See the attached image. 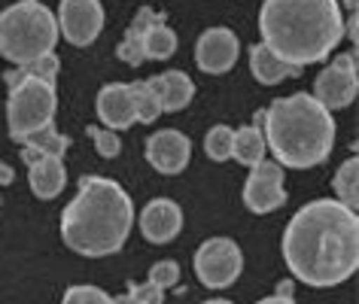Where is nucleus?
<instances>
[{"instance_id":"f257e3e1","label":"nucleus","mask_w":359,"mask_h":304,"mask_svg":"<svg viewBox=\"0 0 359 304\" xmlns=\"http://www.w3.org/2000/svg\"><path fill=\"white\" fill-rule=\"evenodd\" d=\"M283 258L295 280L338 286L359 268V219L344 204L320 198L295 213L283 235Z\"/></svg>"},{"instance_id":"f03ea898","label":"nucleus","mask_w":359,"mask_h":304,"mask_svg":"<svg viewBox=\"0 0 359 304\" xmlns=\"http://www.w3.org/2000/svg\"><path fill=\"white\" fill-rule=\"evenodd\" d=\"M265 46L292 67L317 64L344 37L338 0H265L259 13Z\"/></svg>"},{"instance_id":"7ed1b4c3","label":"nucleus","mask_w":359,"mask_h":304,"mask_svg":"<svg viewBox=\"0 0 359 304\" xmlns=\"http://www.w3.org/2000/svg\"><path fill=\"white\" fill-rule=\"evenodd\" d=\"M134 204L116 180L83 177L79 195L61 213V237L74 253L110 256L119 253L131 235Z\"/></svg>"},{"instance_id":"20e7f679","label":"nucleus","mask_w":359,"mask_h":304,"mask_svg":"<svg viewBox=\"0 0 359 304\" xmlns=\"http://www.w3.org/2000/svg\"><path fill=\"white\" fill-rule=\"evenodd\" d=\"M265 125V149L274 152V162L286 167H313L326 162L335 143V122L313 95L280 97L259 113Z\"/></svg>"},{"instance_id":"39448f33","label":"nucleus","mask_w":359,"mask_h":304,"mask_svg":"<svg viewBox=\"0 0 359 304\" xmlns=\"http://www.w3.org/2000/svg\"><path fill=\"white\" fill-rule=\"evenodd\" d=\"M58 43V22L40 0H19L0 13V55L13 64H34L52 55Z\"/></svg>"},{"instance_id":"423d86ee","label":"nucleus","mask_w":359,"mask_h":304,"mask_svg":"<svg viewBox=\"0 0 359 304\" xmlns=\"http://www.w3.org/2000/svg\"><path fill=\"white\" fill-rule=\"evenodd\" d=\"M10 85V101H6V122H10V137L25 143L34 134L52 128L55 119V85L43 83L34 76H13L6 74Z\"/></svg>"},{"instance_id":"0eeeda50","label":"nucleus","mask_w":359,"mask_h":304,"mask_svg":"<svg viewBox=\"0 0 359 304\" xmlns=\"http://www.w3.org/2000/svg\"><path fill=\"white\" fill-rule=\"evenodd\" d=\"M241 268H244V256H241V247L231 237H210L195 253V277L208 289L231 286L238 280Z\"/></svg>"},{"instance_id":"6e6552de","label":"nucleus","mask_w":359,"mask_h":304,"mask_svg":"<svg viewBox=\"0 0 359 304\" xmlns=\"http://www.w3.org/2000/svg\"><path fill=\"white\" fill-rule=\"evenodd\" d=\"M356 88H359L356 55H338L317 76V83H313V97H317L326 110H341V106L353 104Z\"/></svg>"},{"instance_id":"1a4fd4ad","label":"nucleus","mask_w":359,"mask_h":304,"mask_svg":"<svg viewBox=\"0 0 359 304\" xmlns=\"http://www.w3.org/2000/svg\"><path fill=\"white\" fill-rule=\"evenodd\" d=\"M61 34L74 43V46H88L97 40L104 28V6L101 0H61L58 10Z\"/></svg>"},{"instance_id":"9d476101","label":"nucleus","mask_w":359,"mask_h":304,"mask_svg":"<svg viewBox=\"0 0 359 304\" xmlns=\"http://www.w3.org/2000/svg\"><path fill=\"white\" fill-rule=\"evenodd\" d=\"M283 201V167L277 162H259L244 183V204L253 213H271Z\"/></svg>"},{"instance_id":"9b49d317","label":"nucleus","mask_w":359,"mask_h":304,"mask_svg":"<svg viewBox=\"0 0 359 304\" xmlns=\"http://www.w3.org/2000/svg\"><path fill=\"white\" fill-rule=\"evenodd\" d=\"M238 52H241V46H238L235 31L210 28L195 43V64H198L204 74H226V70L235 67Z\"/></svg>"},{"instance_id":"f8f14e48","label":"nucleus","mask_w":359,"mask_h":304,"mask_svg":"<svg viewBox=\"0 0 359 304\" xmlns=\"http://www.w3.org/2000/svg\"><path fill=\"white\" fill-rule=\"evenodd\" d=\"M189 156H192L189 137L174 131V128L156 131L147 140V162L156 167L158 174H180L186 165H189Z\"/></svg>"},{"instance_id":"ddd939ff","label":"nucleus","mask_w":359,"mask_h":304,"mask_svg":"<svg viewBox=\"0 0 359 304\" xmlns=\"http://www.w3.org/2000/svg\"><path fill=\"white\" fill-rule=\"evenodd\" d=\"M22 158H25V165H28V183L37 198L49 201L65 189L67 174H65V162H61V158L43 156V152L31 149V146H22Z\"/></svg>"},{"instance_id":"4468645a","label":"nucleus","mask_w":359,"mask_h":304,"mask_svg":"<svg viewBox=\"0 0 359 304\" xmlns=\"http://www.w3.org/2000/svg\"><path fill=\"white\" fill-rule=\"evenodd\" d=\"M180 228H183V210L170 198L149 201L140 213V231L152 244H168V240H174L180 235Z\"/></svg>"},{"instance_id":"2eb2a0df","label":"nucleus","mask_w":359,"mask_h":304,"mask_svg":"<svg viewBox=\"0 0 359 304\" xmlns=\"http://www.w3.org/2000/svg\"><path fill=\"white\" fill-rule=\"evenodd\" d=\"M97 116L107 128H128L131 122H137L134 116V97L131 88L125 83H110L97 92Z\"/></svg>"},{"instance_id":"dca6fc26","label":"nucleus","mask_w":359,"mask_h":304,"mask_svg":"<svg viewBox=\"0 0 359 304\" xmlns=\"http://www.w3.org/2000/svg\"><path fill=\"white\" fill-rule=\"evenodd\" d=\"M158 22H165V13H156V10H149V6H140L137 15H134V22H131V28L125 31L122 43L116 46V55H119L125 64H131V67L143 64V61H147V55H143V40H147V31L152 28V25H158Z\"/></svg>"},{"instance_id":"f3484780","label":"nucleus","mask_w":359,"mask_h":304,"mask_svg":"<svg viewBox=\"0 0 359 304\" xmlns=\"http://www.w3.org/2000/svg\"><path fill=\"white\" fill-rule=\"evenodd\" d=\"M147 83L152 85V92L158 95L161 113H177V110H183V106H189L192 95H195L192 79L186 76L183 70H168V74L152 76V79H147Z\"/></svg>"},{"instance_id":"a211bd4d","label":"nucleus","mask_w":359,"mask_h":304,"mask_svg":"<svg viewBox=\"0 0 359 304\" xmlns=\"http://www.w3.org/2000/svg\"><path fill=\"white\" fill-rule=\"evenodd\" d=\"M250 74H253L262 85H277V83H283V79L299 76L302 70L286 64L283 58H277L265 43H256V46L250 49Z\"/></svg>"},{"instance_id":"6ab92c4d","label":"nucleus","mask_w":359,"mask_h":304,"mask_svg":"<svg viewBox=\"0 0 359 304\" xmlns=\"http://www.w3.org/2000/svg\"><path fill=\"white\" fill-rule=\"evenodd\" d=\"M231 158H238L247 167H256L259 162H265V137L259 125H244V128L231 134Z\"/></svg>"},{"instance_id":"aec40b11","label":"nucleus","mask_w":359,"mask_h":304,"mask_svg":"<svg viewBox=\"0 0 359 304\" xmlns=\"http://www.w3.org/2000/svg\"><path fill=\"white\" fill-rule=\"evenodd\" d=\"M335 195H338V204H344L347 210L356 213V204H359V158L356 156L347 158V162L338 167Z\"/></svg>"},{"instance_id":"412c9836","label":"nucleus","mask_w":359,"mask_h":304,"mask_svg":"<svg viewBox=\"0 0 359 304\" xmlns=\"http://www.w3.org/2000/svg\"><path fill=\"white\" fill-rule=\"evenodd\" d=\"M177 49V34L168 28L165 22L152 25V28L147 31V40H143V55L147 58H170Z\"/></svg>"},{"instance_id":"4be33fe9","label":"nucleus","mask_w":359,"mask_h":304,"mask_svg":"<svg viewBox=\"0 0 359 304\" xmlns=\"http://www.w3.org/2000/svg\"><path fill=\"white\" fill-rule=\"evenodd\" d=\"M128 88L134 97V116H137V122H156L161 116V101L152 92V85L143 79V83H131Z\"/></svg>"},{"instance_id":"5701e85b","label":"nucleus","mask_w":359,"mask_h":304,"mask_svg":"<svg viewBox=\"0 0 359 304\" xmlns=\"http://www.w3.org/2000/svg\"><path fill=\"white\" fill-rule=\"evenodd\" d=\"M22 146H31V149L43 152V156H52V158H61V156H65V149L70 146V137L58 134L55 128H46L40 134H34V137H28Z\"/></svg>"},{"instance_id":"b1692460","label":"nucleus","mask_w":359,"mask_h":304,"mask_svg":"<svg viewBox=\"0 0 359 304\" xmlns=\"http://www.w3.org/2000/svg\"><path fill=\"white\" fill-rule=\"evenodd\" d=\"M10 74L13 76H34V79H43V83L55 85V79H58V58H55V52H52V55H43V58L34 61V64L15 67V70H10Z\"/></svg>"},{"instance_id":"393cba45","label":"nucleus","mask_w":359,"mask_h":304,"mask_svg":"<svg viewBox=\"0 0 359 304\" xmlns=\"http://www.w3.org/2000/svg\"><path fill=\"white\" fill-rule=\"evenodd\" d=\"M231 131L229 125H213V128L208 131V140H204V149H208V156L213 158V162H226V158L231 156Z\"/></svg>"},{"instance_id":"a878e982","label":"nucleus","mask_w":359,"mask_h":304,"mask_svg":"<svg viewBox=\"0 0 359 304\" xmlns=\"http://www.w3.org/2000/svg\"><path fill=\"white\" fill-rule=\"evenodd\" d=\"M61 304H116V298H110L97 286H70Z\"/></svg>"},{"instance_id":"bb28decb","label":"nucleus","mask_w":359,"mask_h":304,"mask_svg":"<svg viewBox=\"0 0 359 304\" xmlns=\"http://www.w3.org/2000/svg\"><path fill=\"white\" fill-rule=\"evenodd\" d=\"M152 286H158L161 292L168 289V286H177L180 283V265L174 262V258H161V262H156L149 268V280Z\"/></svg>"},{"instance_id":"cd10ccee","label":"nucleus","mask_w":359,"mask_h":304,"mask_svg":"<svg viewBox=\"0 0 359 304\" xmlns=\"http://www.w3.org/2000/svg\"><path fill=\"white\" fill-rule=\"evenodd\" d=\"M165 292L152 283H140V286H128V292L122 298H116V304H161Z\"/></svg>"},{"instance_id":"c85d7f7f","label":"nucleus","mask_w":359,"mask_h":304,"mask_svg":"<svg viewBox=\"0 0 359 304\" xmlns=\"http://www.w3.org/2000/svg\"><path fill=\"white\" fill-rule=\"evenodd\" d=\"M88 137L95 140V146H97V152H101L104 158L119 156L122 143H119V137H116V134H113L110 128H97V125H92V128H88Z\"/></svg>"},{"instance_id":"c756f323","label":"nucleus","mask_w":359,"mask_h":304,"mask_svg":"<svg viewBox=\"0 0 359 304\" xmlns=\"http://www.w3.org/2000/svg\"><path fill=\"white\" fill-rule=\"evenodd\" d=\"M15 180V171L6 162H0V186H10Z\"/></svg>"},{"instance_id":"7c9ffc66","label":"nucleus","mask_w":359,"mask_h":304,"mask_svg":"<svg viewBox=\"0 0 359 304\" xmlns=\"http://www.w3.org/2000/svg\"><path fill=\"white\" fill-rule=\"evenodd\" d=\"M277 295H280V298H292V283L283 280L280 286H277Z\"/></svg>"},{"instance_id":"2f4dec72","label":"nucleus","mask_w":359,"mask_h":304,"mask_svg":"<svg viewBox=\"0 0 359 304\" xmlns=\"http://www.w3.org/2000/svg\"><path fill=\"white\" fill-rule=\"evenodd\" d=\"M259 304H295L292 298H280V295H268V298H262Z\"/></svg>"},{"instance_id":"473e14b6","label":"nucleus","mask_w":359,"mask_h":304,"mask_svg":"<svg viewBox=\"0 0 359 304\" xmlns=\"http://www.w3.org/2000/svg\"><path fill=\"white\" fill-rule=\"evenodd\" d=\"M350 37L356 40V15H350Z\"/></svg>"},{"instance_id":"72a5a7b5","label":"nucleus","mask_w":359,"mask_h":304,"mask_svg":"<svg viewBox=\"0 0 359 304\" xmlns=\"http://www.w3.org/2000/svg\"><path fill=\"white\" fill-rule=\"evenodd\" d=\"M204 304H235V301H226V298H210V301H204Z\"/></svg>"},{"instance_id":"f704fd0d","label":"nucleus","mask_w":359,"mask_h":304,"mask_svg":"<svg viewBox=\"0 0 359 304\" xmlns=\"http://www.w3.org/2000/svg\"><path fill=\"white\" fill-rule=\"evenodd\" d=\"M344 4L350 6V10H356V0H344Z\"/></svg>"}]
</instances>
